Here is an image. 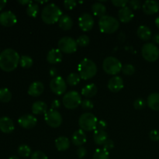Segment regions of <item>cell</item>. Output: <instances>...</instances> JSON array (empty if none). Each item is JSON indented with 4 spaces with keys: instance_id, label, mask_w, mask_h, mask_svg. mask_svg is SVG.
Masks as SVG:
<instances>
[{
    "instance_id": "obj_38",
    "label": "cell",
    "mask_w": 159,
    "mask_h": 159,
    "mask_svg": "<svg viewBox=\"0 0 159 159\" xmlns=\"http://www.w3.org/2000/svg\"><path fill=\"white\" fill-rule=\"evenodd\" d=\"M146 105L145 101L144 100L141 98H139V99H136V100L134 102V107L136 110H142V109L144 108Z\"/></svg>"
},
{
    "instance_id": "obj_36",
    "label": "cell",
    "mask_w": 159,
    "mask_h": 159,
    "mask_svg": "<svg viewBox=\"0 0 159 159\" xmlns=\"http://www.w3.org/2000/svg\"><path fill=\"white\" fill-rule=\"evenodd\" d=\"M76 42H77L78 46L86 47L87 45H89V43L90 40H89V37L88 36L82 35L77 39Z\"/></svg>"
},
{
    "instance_id": "obj_4",
    "label": "cell",
    "mask_w": 159,
    "mask_h": 159,
    "mask_svg": "<svg viewBox=\"0 0 159 159\" xmlns=\"http://www.w3.org/2000/svg\"><path fill=\"white\" fill-rule=\"evenodd\" d=\"M120 26V23L113 16H104L101 17L99 20V27L102 33L110 34H113L118 30Z\"/></svg>"
},
{
    "instance_id": "obj_10",
    "label": "cell",
    "mask_w": 159,
    "mask_h": 159,
    "mask_svg": "<svg viewBox=\"0 0 159 159\" xmlns=\"http://www.w3.org/2000/svg\"><path fill=\"white\" fill-rule=\"evenodd\" d=\"M44 120L48 125L53 128L59 127L62 124V116L61 113L56 110H48L44 115Z\"/></svg>"
},
{
    "instance_id": "obj_1",
    "label": "cell",
    "mask_w": 159,
    "mask_h": 159,
    "mask_svg": "<svg viewBox=\"0 0 159 159\" xmlns=\"http://www.w3.org/2000/svg\"><path fill=\"white\" fill-rule=\"evenodd\" d=\"M20 57L18 53L12 48L5 49L0 53V68L2 71L9 72L17 68Z\"/></svg>"
},
{
    "instance_id": "obj_16",
    "label": "cell",
    "mask_w": 159,
    "mask_h": 159,
    "mask_svg": "<svg viewBox=\"0 0 159 159\" xmlns=\"http://www.w3.org/2000/svg\"><path fill=\"white\" fill-rule=\"evenodd\" d=\"M134 16V15L133 11L128 6L121 8L119 10V12H118V19L122 23H129V22H130L133 20Z\"/></svg>"
},
{
    "instance_id": "obj_50",
    "label": "cell",
    "mask_w": 159,
    "mask_h": 159,
    "mask_svg": "<svg viewBox=\"0 0 159 159\" xmlns=\"http://www.w3.org/2000/svg\"><path fill=\"white\" fill-rule=\"evenodd\" d=\"M18 2L20 3V4L23 5V6H26V5L29 6L30 4H31V3L33 2L32 1H28V0H19Z\"/></svg>"
},
{
    "instance_id": "obj_33",
    "label": "cell",
    "mask_w": 159,
    "mask_h": 159,
    "mask_svg": "<svg viewBox=\"0 0 159 159\" xmlns=\"http://www.w3.org/2000/svg\"><path fill=\"white\" fill-rule=\"evenodd\" d=\"M34 61L30 57L27 55H23L20 57V65L23 68H30L32 67Z\"/></svg>"
},
{
    "instance_id": "obj_8",
    "label": "cell",
    "mask_w": 159,
    "mask_h": 159,
    "mask_svg": "<svg viewBox=\"0 0 159 159\" xmlns=\"http://www.w3.org/2000/svg\"><path fill=\"white\" fill-rule=\"evenodd\" d=\"M141 54L147 61L155 62L159 57V49L154 43H144L141 48Z\"/></svg>"
},
{
    "instance_id": "obj_23",
    "label": "cell",
    "mask_w": 159,
    "mask_h": 159,
    "mask_svg": "<svg viewBox=\"0 0 159 159\" xmlns=\"http://www.w3.org/2000/svg\"><path fill=\"white\" fill-rule=\"evenodd\" d=\"M147 104L150 109L155 111H159V93H154L148 96Z\"/></svg>"
},
{
    "instance_id": "obj_3",
    "label": "cell",
    "mask_w": 159,
    "mask_h": 159,
    "mask_svg": "<svg viewBox=\"0 0 159 159\" xmlns=\"http://www.w3.org/2000/svg\"><path fill=\"white\" fill-rule=\"evenodd\" d=\"M79 73L81 79L89 80L94 77L97 73V66L94 61L88 58H85L79 65Z\"/></svg>"
},
{
    "instance_id": "obj_21",
    "label": "cell",
    "mask_w": 159,
    "mask_h": 159,
    "mask_svg": "<svg viewBox=\"0 0 159 159\" xmlns=\"http://www.w3.org/2000/svg\"><path fill=\"white\" fill-rule=\"evenodd\" d=\"M71 141L72 143L76 146H81L82 144H85L86 142V135H85L84 130H82V129H79V130H76L72 135V138H71Z\"/></svg>"
},
{
    "instance_id": "obj_48",
    "label": "cell",
    "mask_w": 159,
    "mask_h": 159,
    "mask_svg": "<svg viewBox=\"0 0 159 159\" xmlns=\"http://www.w3.org/2000/svg\"><path fill=\"white\" fill-rule=\"evenodd\" d=\"M60 106H61L60 101L57 100V99H54V100L52 102V103H51V108H52V110H56V109L59 108Z\"/></svg>"
},
{
    "instance_id": "obj_7",
    "label": "cell",
    "mask_w": 159,
    "mask_h": 159,
    "mask_svg": "<svg viewBox=\"0 0 159 159\" xmlns=\"http://www.w3.org/2000/svg\"><path fill=\"white\" fill-rule=\"evenodd\" d=\"M62 103L65 108L68 110H74L81 105L82 98L78 92L70 91L63 96Z\"/></svg>"
},
{
    "instance_id": "obj_22",
    "label": "cell",
    "mask_w": 159,
    "mask_h": 159,
    "mask_svg": "<svg viewBox=\"0 0 159 159\" xmlns=\"http://www.w3.org/2000/svg\"><path fill=\"white\" fill-rule=\"evenodd\" d=\"M93 140H94L95 143L96 144L103 145L106 141L108 140V134L106 132V130L96 129V130H94V133H93Z\"/></svg>"
},
{
    "instance_id": "obj_12",
    "label": "cell",
    "mask_w": 159,
    "mask_h": 159,
    "mask_svg": "<svg viewBox=\"0 0 159 159\" xmlns=\"http://www.w3.org/2000/svg\"><path fill=\"white\" fill-rule=\"evenodd\" d=\"M79 26L84 32H88L93 29L94 26V20L89 13H83L79 18Z\"/></svg>"
},
{
    "instance_id": "obj_2",
    "label": "cell",
    "mask_w": 159,
    "mask_h": 159,
    "mask_svg": "<svg viewBox=\"0 0 159 159\" xmlns=\"http://www.w3.org/2000/svg\"><path fill=\"white\" fill-rule=\"evenodd\" d=\"M62 16V12L60 8L54 3H50L43 7L41 12V19L46 24L51 25L59 21Z\"/></svg>"
},
{
    "instance_id": "obj_54",
    "label": "cell",
    "mask_w": 159,
    "mask_h": 159,
    "mask_svg": "<svg viewBox=\"0 0 159 159\" xmlns=\"http://www.w3.org/2000/svg\"><path fill=\"white\" fill-rule=\"evenodd\" d=\"M9 159H20V158L16 156H12V157H10Z\"/></svg>"
},
{
    "instance_id": "obj_35",
    "label": "cell",
    "mask_w": 159,
    "mask_h": 159,
    "mask_svg": "<svg viewBox=\"0 0 159 159\" xmlns=\"http://www.w3.org/2000/svg\"><path fill=\"white\" fill-rule=\"evenodd\" d=\"M18 154L21 157H23V158H27L30 155H31V149L30 148L28 145H26V144H22L20 147L18 148Z\"/></svg>"
},
{
    "instance_id": "obj_46",
    "label": "cell",
    "mask_w": 159,
    "mask_h": 159,
    "mask_svg": "<svg viewBox=\"0 0 159 159\" xmlns=\"http://www.w3.org/2000/svg\"><path fill=\"white\" fill-rule=\"evenodd\" d=\"M87 151L85 149V148L84 147H79L77 150V155L79 158H84L86 156Z\"/></svg>"
},
{
    "instance_id": "obj_17",
    "label": "cell",
    "mask_w": 159,
    "mask_h": 159,
    "mask_svg": "<svg viewBox=\"0 0 159 159\" xmlns=\"http://www.w3.org/2000/svg\"><path fill=\"white\" fill-rule=\"evenodd\" d=\"M142 9L146 15H153L159 11V3L155 0H148L143 4Z\"/></svg>"
},
{
    "instance_id": "obj_37",
    "label": "cell",
    "mask_w": 159,
    "mask_h": 159,
    "mask_svg": "<svg viewBox=\"0 0 159 159\" xmlns=\"http://www.w3.org/2000/svg\"><path fill=\"white\" fill-rule=\"evenodd\" d=\"M122 72L124 75H132L135 72L134 66L132 65H130V64L124 65L122 68Z\"/></svg>"
},
{
    "instance_id": "obj_6",
    "label": "cell",
    "mask_w": 159,
    "mask_h": 159,
    "mask_svg": "<svg viewBox=\"0 0 159 159\" xmlns=\"http://www.w3.org/2000/svg\"><path fill=\"white\" fill-rule=\"evenodd\" d=\"M123 65L121 62L116 57H107L104 59L102 63V68L104 71L108 75H117L120 71H122Z\"/></svg>"
},
{
    "instance_id": "obj_13",
    "label": "cell",
    "mask_w": 159,
    "mask_h": 159,
    "mask_svg": "<svg viewBox=\"0 0 159 159\" xmlns=\"http://www.w3.org/2000/svg\"><path fill=\"white\" fill-rule=\"evenodd\" d=\"M37 118L30 114H25L20 116L18 120V124L23 128L26 130L33 129L37 124Z\"/></svg>"
},
{
    "instance_id": "obj_25",
    "label": "cell",
    "mask_w": 159,
    "mask_h": 159,
    "mask_svg": "<svg viewBox=\"0 0 159 159\" xmlns=\"http://www.w3.org/2000/svg\"><path fill=\"white\" fill-rule=\"evenodd\" d=\"M31 110L34 114L40 115L43 113H46L48 112V105L43 101H37L34 102L32 105Z\"/></svg>"
},
{
    "instance_id": "obj_40",
    "label": "cell",
    "mask_w": 159,
    "mask_h": 159,
    "mask_svg": "<svg viewBox=\"0 0 159 159\" xmlns=\"http://www.w3.org/2000/svg\"><path fill=\"white\" fill-rule=\"evenodd\" d=\"M30 159H48V156L40 151H36L31 155Z\"/></svg>"
},
{
    "instance_id": "obj_43",
    "label": "cell",
    "mask_w": 159,
    "mask_h": 159,
    "mask_svg": "<svg viewBox=\"0 0 159 159\" xmlns=\"http://www.w3.org/2000/svg\"><path fill=\"white\" fill-rule=\"evenodd\" d=\"M112 3L115 6L124 8L126 7L127 4H129V1H127V0H113V1H112Z\"/></svg>"
},
{
    "instance_id": "obj_44",
    "label": "cell",
    "mask_w": 159,
    "mask_h": 159,
    "mask_svg": "<svg viewBox=\"0 0 159 159\" xmlns=\"http://www.w3.org/2000/svg\"><path fill=\"white\" fill-rule=\"evenodd\" d=\"M113 148H114V143L112 140H107L105 144H103V149H105L107 152L111 151L112 149H113Z\"/></svg>"
},
{
    "instance_id": "obj_30",
    "label": "cell",
    "mask_w": 159,
    "mask_h": 159,
    "mask_svg": "<svg viewBox=\"0 0 159 159\" xmlns=\"http://www.w3.org/2000/svg\"><path fill=\"white\" fill-rule=\"evenodd\" d=\"M93 159H110V153L103 148H98L95 151Z\"/></svg>"
},
{
    "instance_id": "obj_15",
    "label": "cell",
    "mask_w": 159,
    "mask_h": 159,
    "mask_svg": "<svg viewBox=\"0 0 159 159\" xmlns=\"http://www.w3.org/2000/svg\"><path fill=\"white\" fill-rule=\"evenodd\" d=\"M124 88V81L120 76H113L109 80L108 89L112 93H118Z\"/></svg>"
},
{
    "instance_id": "obj_49",
    "label": "cell",
    "mask_w": 159,
    "mask_h": 159,
    "mask_svg": "<svg viewBox=\"0 0 159 159\" xmlns=\"http://www.w3.org/2000/svg\"><path fill=\"white\" fill-rule=\"evenodd\" d=\"M49 73H50V75L52 76L53 78L57 77V70H56V68H51V69L50 70V71H49Z\"/></svg>"
},
{
    "instance_id": "obj_9",
    "label": "cell",
    "mask_w": 159,
    "mask_h": 159,
    "mask_svg": "<svg viewBox=\"0 0 159 159\" xmlns=\"http://www.w3.org/2000/svg\"><path fill=\"white\" fill-rule=\"evenodd\" d=\"M58 49L65 54H72L77 51L78 44L75 40L70 37H64L57 43Z\"/></svg>"
},
{
    "instance_id": "obj_20",
    "label": "cell",
    "mask_w": 159,
    "mask_h": 159,
    "mask_svg": "<svg viewBox=\"0 0 159 159\" xmlns=\"http://www.w3.org/2000/svg\"><path fill=\"white\" fill-rule=\"evenodd\" d=\"M62 60V53L59 49H51L47 55V61L50 64H58Z\"/></svg>"
},
{
    "instance_id": "obj_47",
    "label": "cell",
    "mask_w": 159,
    "mask_h": 159,
    "mask_svg": "<svg viewBox=\"0 0 159 159\" xmlns=\"http://www.w3.org/2000/svg\"><path fill=\"white\" fill-rule=\"evenodd\" d=\"M107 128V124L104 120H98L97 126H96V129L99 130H105Z\"/></svg>"
},
{
    "instance_id": "obj_28",
    "label": "cell",
    "mask_w": 159,
    "mask_h": 159,
    "mask_svg": "<svg viewBox=\"0 0 159 159\" xmlns=\"http://www.w3.org/2000/svg\"><path fill=\"white\" fill-rule=\"evenodd\" d=\"M98 89L95 84H88L85 85L82 90V96H85V98H92L95 96L97 93Z\"/></svg>"
},
{
    "instance_id": "obj_29",
    "label": "cell",
    "mask_w": 159,
    "mask_h": 159,
    "mask_svg": "<svg viewBox=\"0 0 159 159\" xmlns=\"http://www.w3.org/2000/svg\"><path fill=\"white\" fill-rule=\"evenodd\" d=\"M92 11L96 16L101 18V17L106 16L105 14L107 12V8L101 2H96L92 6Z\"/></svg>"
},
{
    "instance_id": "obj_42",
    "label": "cell",
    "mask_w": 159,
    "mask_h": 159,
    "mask_svg": "<svg viewBox=\"0 0 159 159\" xmlns=\"http://www.w3.org/2000/svg\"><path fill=\"white\" fill-rule=\"evenodd\" d=\"M129 6L131 9L138 10L141 7V2L139 0H131V1H129Z\"/></svg>"
},
{
    "instance_id": "obj_31",
    "label": "cell",
    "mask_w": 159,
    "mask_h": 159,
    "mask_svg": "<svg viewBox=\"0 0 159 159\" xmlns=\"http://www.w3.org/2000/svg\"><path fill=\"white\" fill-rule=\"evenodd\" d=\"M12 99V93L8 89H0V101L2 102H9Z\"/></svg>"
},
{
    "instance_id": "obj_14",
    "label": "cell",
    "mask_w": 159,
    "mask_h": 159,
    "mask_svg": "<svg viewBox=\"0 0 159 159\" xmlns=\"http://www.w3.org/2000/svg\"><path fill=\"white\" fill-rule=\"evenodd\" d=\"M16 22V16L11 11H5L0 13V24L3 26H12Z\"/></svg>"
},
{
    "instance_id": "obj_51",
    "label": "cell",
    "mask_w": 159,
    "mask_h": 159,
    "mask_svg": "<svg viewBox=\"0 0 159 159\" xmlns=\"http://www.w3.org/2000/svg\"><path fill=\"white\" fill-rule=\"evenodd\" d=\"M152 40H153V42L155 43H155L159 44V34H155V35L153 37V38H152Z\"/></svg>"
},
{
    "instance_id": "obj_39",
    "label": "cell",
    "mask_w": 159,
    "mask_h": 159,
    "mask_svg": "<svg viewBox=\"0 0 159 159\" xmlns=\"http://www.w3.org/2000/svg\"><path fill=\"white\" fill-rule=\"evenodd\" d=\"M81 107L83 110H90L93 108V102H92L89 99H84L82 101V103H81Z\"/></svg>"
},
{
    "instance_id": "obj_27",
    "label": "cell",
    "mask_w": 159,
    "mask_h": 159,
    "mask_svg": "<svg viewBox=\"0 0 159 159\" xmlns=\"http://www.w3.org/2000/svg\"><path fill=\"white\" fill-rule=\"evenodd\" d=\"M70 146V141L66 137H59L55 140V147L59 152H65L68 150Z\"/></svg>"
},
{
    "instance_id": "obj_34",
    "label": "cell",
    "mask_w": 159,
    "mask_h": 159,
    "mask_svg": "<svg viewBox=\"0 0 159 159\" xmlns=\"http://www.w3.org/2000/svg\"><path fill=\"white\" fill-rule=\"evenodd\" d=\"M39 12V6L37 3L32 2L27 6V9H26V13L30 17H36L38 14Z\"/></svg>"
},
{
    "instance_id": "obj_45",
    "label": "cell",
    "mask_w": 159,
    "mask_h": 159,
    "mask_svg": "<svg viewBox=\"0 0 159 159\" xmlns=\"http://www.w3.org/2000/svg\"><path fill=\"white\" fill-rule=\"evenodd\" d=\"M150 139L153 141H159V132L157 130H152L149 134Z\"/></svg>"
},
{
    "instance_id": "obj_11",
    "label": "cell",
    "mask_w": 159,
    "mask_h": 159,
    "mask_svg": "<svg viewBox=\"0 0 159 159\" xmlns=\"http://www.w3.org/2000/svg\"><path fill=\"white\" fill-rule=\"evenodd\" d=\"M50 88L54 94L60 96L66 92L67 83L63 78L61 76H57L51 79L50 82Z\"/></svg>"
},
{
    "instance_id": "obj_19",
    "label": "cell",
    "mask_w": 159,
    "mask_h": 159,
    "mask_svg": "<svg viewBox=\"0 0 159 159\" xmlns=\"http://www.w3.org/2000/svg\"><path fill=\"white\" fill-rule=\"evenodd\" d=\"M43 90H44V86L42 82H34L30 85L28 89V94L33 97H38L40 95H42Z\"/></svg>"
},
{
    "instance_id": "obj_24",
    "label": "cell",
    "mask_w": 159,
    "mask_h": 159,
    "mask_svg": "<svg viewBox=\"0 0 159 159\" xmlns=\"http://www.w3.org/2000/svg\"><path fill=\"white\" fill-rule=\"evenodd\" d=\"M137 35L141 40L147 41L152 38V30L148 26L142 25V26H140L138 27V30H137Z\"/></svg>"
},
{
    "instance_id": "obj_5",
    "label": "cell",
    "mask_w": 159,
    "mask_h": 159,
    "mask_svg": "<svg viewBox=\"0 0 159 159\" xmlns=\"http://www.w3.org/2000/svg\"><path fill=\"white\" fill-rule=\"evenodd\" d=\"M98 119L91 113H85L79 119V125L84 131H92L96 130Z\"/></svg>"
},
{
    "instance_id": "obj_26",
    "label": "cell",
    "mask_w": 159,
    "mask_h": 159,
    "mask_svg": "<svg viewBox=\"0 0 159 159\" xmlns=\"http://www.w3.org/2000/svg\"><path fill=\"white\" fill-rule=\"evenodd\" d=\"M58 26L63 30H69L73 26L72 19L68 15H62L58 21Z\"/></svg>"
},
{
    "instance_id": "obj_52",
    "label": "cell",
    "mask_w": 159,
    "mask_h": 159,
    "mask_svg": "<svg viewBox=\"0 0 159 159\" xmlns=\"http://www.w3.org/2000/svg\"><path fill=\"white\" fill-rule=\"evenodd\" d=\"M6 3H7V2L6 0H0V11L6 6Z\"/></svg>"
},
{
    "instance_id": "obj_32",
    "label": "cell",
    "mask_w": 159,
    "mask_h": 159,
    "mask_svg": "<svg viewBox=\"0 0 159 159\" xmlns=\"http://www.w3.org/2000/svg\"><path fill=\"white\" fill-rule=\"evenodd\" d=\"M81 80V77L79 74H76V73H71V74L68 75V76L67 77L66 82L71 86H75V85H77L79 83Z\"/></svg>"
},
{
    "instance_id": "obj_53",
    "label": "cell",
    "mask_w": 159,
    "mask_h": 159,
    "mask_svg": "<svg viewBox=\"0 0 159 159\" xmlns=\"http://www.w3.org/2000/svg\"><path fill=\"white\" fill-rule=\"evenodd\" d=\"M155 25H156L157 27L159 29V16L158 17L156 18V20H155Z\"/></svg>"
},
{
    "instance_id": "obj_18",
    "label": "cell",
    "mask_w": 159,
    "mask_h": 159,
    "mask_svg": "<svg viewBox=\"0 0 159 159\" xmlns=\"http://www.w3.org/2000/svg\"><path fill=\"white\" fill-rule=\"evenodd\" d=\"M15 129L13 121L8 116L0 118V130L5 134H10Z\"/></svg>"
},
{
    "instance_id": "obj_41",
    "label": "cell",
    "mask_w": 159,
    "mask_h": 159,
    "mask_svg": "<svg viewBox=\"0 0 159 159\" xmlns=\"http://www.w3.org/2000/svg\"><path fill=\"white\" fill-rule=\"evenodd\" d=\"M77 5V2L75 1V0H66V1L64 2V6L66 9L68 10H71V9H74L75 7Z\"/></svg>"
}]
</instances>
